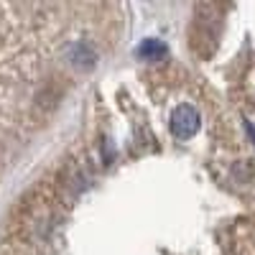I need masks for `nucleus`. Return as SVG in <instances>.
Returning <instances> with one entry per match:
<instances>
[{
  "instance_id": "nucleus-1",
  "label": "nucleus",
  "mask_w": 255,
  "mask_h": 255,
  "mask_svg": "<svg viewBox=\"0 0 255 255\" xmlns=\"http://www.w3.org/2000/svg\"><path fill=\"white\" fill-rule=\"evenodd\" d=\"M102 87L72 140L15 199L0 255H184L179 151L204 125L156 69Z\"/></svg>"
},
{
  "instance_id": "nucleus-2",
  "label": "nucleus",
  "mask_w": 255,
  "mask_h": 255,
  "mask_svg": "<svg viewBox=\"0 0 255 255\" xmlns=\"http://www.w3.org/2000/svg\"><path fill=\"white\" fill-rule=\"evenodd\" d=\"M118 5L0 3V184L102 56Z\"/></svg>"
}]
</instances>
